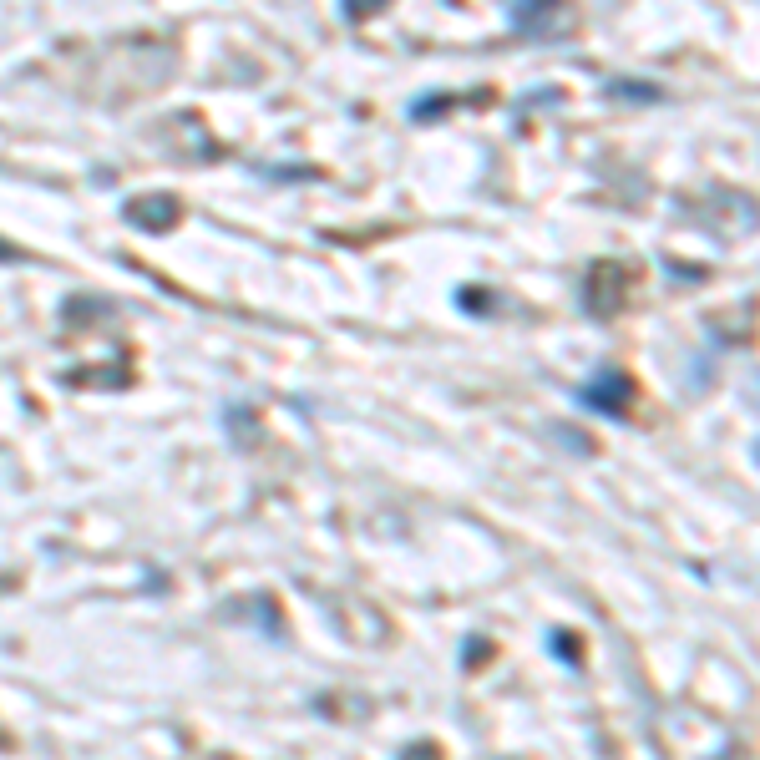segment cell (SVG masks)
<instances>
[{"mask_svg": "<svg viewBox=\"0 0 760 760\" xmlns=\"http://www.w3.org/2000/svg\"><path fill=\"white\" fill-rule=\"evenodd\" d=\"M624 396H629V386L619 375H603V386H593V391H583V401H593V406H608V416H619V406H624Z\"/></svg>", "mask_w": 760, "mask_h": 760, "instance_id": "1", "label": "cell"}]
</instances>
